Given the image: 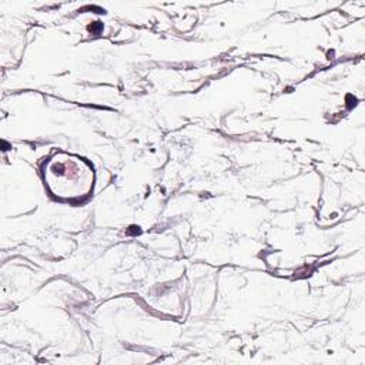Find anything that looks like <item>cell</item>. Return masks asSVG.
I'll use <instances>...</instances> for the list:
<instances>
[{
    "mask_svg": "<svg viewBox=\"0 0 365 365\" xmlns=\"http://www.w3.org/2000/svg\"><path fill=\"white\" fill-rule=\"evenodd\" d=\"M44 181L48 191L63 200H78L90 194L94 184L91 165L71 154L58 153L44 167Z\"/></svg>",
    "mask_w": 365,
    "mask_h": 365,
    "instance_id": "6da1fadb",
    "label": "cell"
}]
</instances>
